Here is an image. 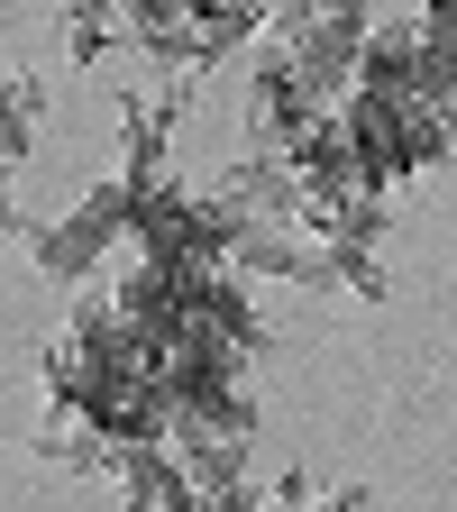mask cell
I'll return each mask as SVG.
<instances>
[{
	"mask_svg": "<svg viewBox=\"0 0 457 512\" xmlns=\"http://www.w3.org/2000/svg\"><path fill=\"white\" fill-rule=\"evenodd\" d=\"M128 220H138V192H128V174H101L74 211H55V220H37V211H28L10 238L28 247V266H37L46 284L74 293V284H92L110 256L128 247Z\"/></svg>",
	"mask_w": 457,
	"mask_h": 512,
	"instance_id": "6da1fadb",
	"label": "cell"
},
{
	"mask_svg": "<svg viewBox=\"0 0 457 512\" xmlns=\"http://www.w3.org/2000/svg\"><path fill=\"white\" fill-rule=\"evenodd\" d=\"M339 119H348V138H357V156H366V174H375L384 192L457 156V138H448V119L430 110V92H384V83H357V92L339 101Z\"/></svg>",
	"mask_w": 457,
	"mask_h": 512,
	"instance_id": "7a4b0ae2",
	"label": "cell"
},
{
	"mask_svg": "<svg viewBox=\"0 0 457 512\" xmlns=\"http://www.w3.org/2000/svg\"><path fill=\"white\" fill-rule=\"evenodd\" d=\"M110 55H138L128 0H64V64H74V74H101Z\"/></svg>",
	"mask_w": 457,
	"mask_h": 512,
	"instance_id": "3957f363",
	"label": "cell"
},
{
	"mask_svg": "<svg viewBox=\"0 0 457 512\" xmlns=\"http://www.w3.org/2000/svg\"><path fill=\"white\" fill-rule=\"evenodd\" d=\"M46 74H0V165H28L46 138Z\"/></svg>",
	"mask_w": 457,
	"mask_h": 512,
	"instance_id": "277c9868",
	"label": "cell"
}]
</instances>
